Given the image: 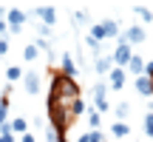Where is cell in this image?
I'll use <instances>...</instances> for the list:
<instances>
[{"label": "cell", "instance_id": "8", "mask_svg": "<svg viewBox=\"0 0 153 142\" xmlns=\"http://www.w3.org/2000/svg\"><path fill=\"white\" fill-rule=\"evenodd\" d=\"M111 68H114V60H111V54H99L97 60H94V71H97V74H108Z\"/></svg>", "mask_w": 153, "mask_h": 142}, {"label": "cell", "instance_id": "22", "mask_svg": "<svg viewBox=\"0 0 153 142\" xmlns=\"http://www.w3.org/2000/svg\"><path fill=\"white\" fill-rule=\"evenodd\" d=\"M0 142H17V137L9 131V125H3V128H0Z\"/></svg>", "mask_w": 153, "mask_h": 142}, {"label": "cell", "instance_id": "6", "mask_svg": "<svg viewBox=\"0 0 153 142\" xmlns=\"http://www.w3.org/2000/svg\"><path fill=\"white\" fill-rule=\"evenodd\" d=\"M125 80H128V74H125V68H111L108 71V82H105V85H108V88H114V91H119V88L122 85H125Z\"/></svg>", "mask_w": 153, "mask_h": 142}, {"label": "cell", "instance_id": "11", "mask_svg": "<svg viewBox=\"0 0 153 142\" xmlns=\"http://www.w3.org/2000/svg\"><path fill=\"white\" fill-rule=\"evenodd\" d=\"M99 26H102V37H105V40L119 37V23H116V20H102Z\"/></svg>", "mask_w": 153, "mask_h": 142}, {"label": "cell", "instance_id": "2", "mask_svg": "<svg viewBox=\"0 0 153 142\" xmlns=\"http://www.w3.org/2000/svg\"><path fill=\"white\" fill-rule=\"evenodd\" d=\"M26 20H28V11H23V9H9V11H6V28H9L11 34L23 31Z\"/></svg>", "mask_w": 153, "mask_h": 142}, {"label": "cell", "instance_id": "27", "mask_svg": "<svg viewBox=\"0 0 153 142\" xmlns=\"http://www.w3.org/2000/svg\"><path fill=\"white\" fill-rule=\"evenodd\" d=\"M0 54H9V37L0 34Z\"/></svg>", "mask_w": 153, "mask_h": 142}, {"label": "cell", "instance_id": "20", "mask_svg": "<svg viewBox=\"0 0 153 142\" xmlns=\"http://www.w3.org/2000/svg\"><path fill=\"white\" fill-rule=\"evenodd\" d=\"M128 114H131V105H128V102H119V105H116V122H125Z\"/></svg>", "mask_w": 153, "mask_h": 142}, {"label": "cell", "instance_id": "26", "mask_svg": "<svg viewBox=\"0 0 153 142\" xmlns=\"http://www.w3.org/2000/svg\"><path fill=\"white\" fill-rule=\"evenodd\" d=\"M136 14L142 17V20H148V23L153 20V11H150V9H136Z\"/></svg>", "mask_w": 153, "mask_h": 142}, {"label": "cell", "instance_id": "10", "mask_svg": "<svg viewBox=\"0 0 153 142\" xmlns=\"http://www.w3.org/2000/svg\"><path fill=\"white\" fill-rule=\"evenodd\" d=\"M60 74L68 77V80H74V77H76V63H74L71 54H62V71H60Z\"/></svg>", "mask_w": 153, "mask_h": 142}, {"label": "cell", "instance_id": "31", "mask_svg": "<svg viewBox=\"0 0 153 142\" xmlns=\"http://www.w3.org/2000/svg\"><path fill=\"white\" fill-rule=\"evenodd\" d=\"M0 94H3V82H0Z\"/></svg>", "mask_w": 153, "mask_h": 142}, {"label": "cell", "instance_id": "25", "mask_svg": "<svg viewBox=\"0 0 153 142\" xmlns=\"http://www.w3.org/2000/svg\"><path fill=\"white\" fill-rule=\"evenodd\" d=\"M145 134H148V137H153V114L145 117Z\"/></svg>", "mask_w": 153, "mask_h": 142}, {"label": "cell", "instance_id": "17", "mask_svg": "<svg viewBox=\"0 0 153 142\" xmlns=\"http://www.w3.org/2000/svg\"><path fill=\"white\" fill-rule=\"evenodd\" d=\"M76 142H105V139H102V131H88V134H82Z\"/></svg>", "mask_w": 153, "mask_h": 142}, {"label": "cell", "instance_id": "30", "mask_svg": "<svg viewBox=\"0 0 153 142\" xmlns=\"http://www.w3.org/2000/svg\"><path fill=\"white\" fill-rule=\"evenodd\" d=\"M20 142H34V137H31V134H23V137H20Z\"/></svg>", "mask_w": 153, "mask_h": 142}, {"label": "cell", "instance_id": "5", "mask_svg": "<svg viewBox=\"0 0 153 142\" xmlns=\"http://www.w3.org/2000/svg\"><path fill=\"white\" fill-rule=\"evenodd\" d=\"M119 40H125L128 46H139V43H145V28L142 26H128Z\"/></svg>", "mask_w": 153, "mask_h": 142}, {"label": "cell", "instance_id": "18", "mask_svg": "<svg viewBox=\"0 0 153 142\" xmlns=\"http://www.w3.org/2000/svg\"><path fill=\"white\" fill-rule=\"evenodd\" d=\"M37 54H40V51H37V46H34V43H28L26 49H23V60H26V63L37 60Z\"/></svg>", "mask_w": 153, "mask_h": 142}, {"label": "cell", "instance_id": "9", "mask_svg": "<svg viewBox=\"0 0 153 142\" xmlns=\"http://www.w3.org/2000/svg\"><path fill=\"white\" fill-rule=\"evenodd\" d=\"M133 85H136V91L142 94V97H153V80L150 77H136V82H133Z\"/></svg>", "mask_w": 153, "mask_h": 142}, {"label": "cell", "instance_id": "29", "mask_svg": "<svg viewBox=\"0 0 153 142\" xmlns=\"http://www.w3.org/2000/svg\"><path fill=\"white\" fill-rule=\"evenodd\" d=\"M142 74H145V77H150V80H153V63H145V71H142Z\"/></svg>", "mask_w": 153, "mask_h": 142}, {"label": "cell", "instance_id": "13", "mask_svg": "<svg viewBox=\"0 0 153 142\" xmlns=\"http://www.w3.org/2000/svg\"><path fill=\"white\" fill-rule=\"evenodd\" d=\"M6 125H9V131L11 134H28V122H26V117H17V120H11V122H6Z\"/></svg>", "mask_w": 153, "mask_h": 142}, {"label": "cell", "instance_id": "21", "mask_svg": "<svg viewBox=\"0 0 153 142\" xmlns=\"http://www.w3.org/2000/svg\"><path fill=\"white\" fill-rule=\"evenodd\" d=\"M20 77H23V68L20 66H9V68H6V80L14 82V80H20Z\"/></svg>", "mask_w": 153, "mask_h": 142}, {"label": "cell", "instance_id": "4", "mask_svg": "<svg viewBox=\"0 0 153 142\" xmlns=\"http://www.w3.org/2000/svg\"><path fill=\"white\" fill-rule=\"evenodd\" d=\"M94 111H97V114L108 111V85H105V82H97V85H94Z\"/></svg>", "mask_w": 153, "mask_h": 142}, {"label": "cell", "instance_id": "23", "mask_svg": "<svg viewBox=\"0 0 153 142\" xmlns=\"http://www.w3.org/2000/svg\"><path fill=\"white\" fill-rule=\"evenodd\" d=\"M45 142H65V139H62V137H60V134H57V131H54V128H51V125H48V128H45Z\"/></svg>", "mask_w": 153, "mask_h": 142}, {"label": "cell", "instance_id": "12", "mask_svg": "<svg viewBox=\"0 0 153 142\" xmlns=\"http://www.w3.org/2000/svg\"><path fill=\"white\" fill-rule=\"evenodd\" d=\"M31 14H37L40 20H43V26H51V23L57 20V11H54V9H48V6H43V9H34Z\"/></svg>", "mask_w": 153, "mask_h": 142}, {"label": "cell", "instance_id": "28", "mask_svg": "<svg viewBox=\"0 0 153 142\" xmlns=\"http://www.w3.org/2000/svg\"><path fill=\"white\" fill-rule=\"evenodd\" d=\"M0 34H6V11L0 9Z\"/></svg>", "mask_w": 153, "mask_h": 142}, {"label": "cell", "instance_id": "15", "mask_svg": "<svg viewBox=\"0 0 153 142\" xmlns=\"http://www.w3.org/2000/svg\"><path fill=\"white\" fill-rule=\"evenodd\" d=\"M111 134H114V137H128V134H131V125H128V122H114V125H111Z\"/></svg>", "mask_w": 153, "mask_h": 142}, {"label": "cell", "instance_id": "19", "mask_svg": "<svg viewBox=\"0 0 153 142\" xmlns=\"http://www.w3.org/2000/svg\"><path fill=\"white\" fill-rule=\"evenodd\" d=\"M88 125H91V131H99V125H102V114L91 111V114H88Z\"/></svg>", "mask_w": 153, "mask_h": 142}, {"label": "cell", "instance_id": "3", "mask_svg": "<svg viewBox=\"0 0 153 142\" xmlns=\"http://www.w3.org/2000/svg\"><path fill=\"white\" fill-rule=\"evenodd\" d=\"M131 57H133V49H131V46L125 43V40H119V43H116V49H114V54H111L114 66H116V68H125Z\"/></svg>", "mask_w": 153, "mask_h": 142}, {"label": "cell", "instance_id": "16", "mask_svg": "<svg viewBox=\"0 0 153 142\" xmlns=\"http://www.w3.org/2000/svg\"><path fill=\"white\" fill-rule=\"evenodd\" d=\"M6 114H9V97L0 94V128L6 125Z\"/></svg>", "mask_w": 153, "mask_h": 142}, {"label": "cell", "instance_id": "7", "mask_svg": "<svg viewBox=\"0 0 153 142\" xmlns=\"http://www.w3.org/2000/svg\"><path fill=\"white\" fill-rule=\"evenodd\" d=\"M23 85H26V94H40V74L37 71L23 74Z\"/></svg>", "mask_w": 153, "mask_h": 142}, {"label": "cell", "instance_id": "14", "mask_svg": "<svg viewBox=\"0 0 153 142\" xmlns=\"http://www.w3.org/2000/svg\"><path fill=\"white\" fill-rule=\"evenodd\" d=\"M128 71H131V74H136V77H142V71H145V60L139 54H133L131 60H128Z\"/></svg>", "mask_w": 153, "mask_h": 142}, {"label": "cell", "instance_id": "1", "mask_svg": "<svg viewBox=\"0 0 153 142\" xmlns=\"http://www.w3.org/2000/svg\"><path fill=\"white\" fill-rule=\"evenodd\" d=\"M48 99H62V102L79 99L76 80H68V77H62V74H54V77H51V94H48Z\"/></svg>", "mask_w": 153, "mask_h": 142}, {"label": "cell", "instance_id": "24", "mask_svg": "<svg viewBox=\"0 0 153 142\" xmlns=\"http://www.w3.org/2000/svg\"><path fill=\"white\" fill-rule=\"evenodd\" d=\"M82 111H85V102H82V99H74V102H71V114H74V120L82 114Z\"/></svg>", "mask_w": 153, "mask_h": 142}]
</instances>
